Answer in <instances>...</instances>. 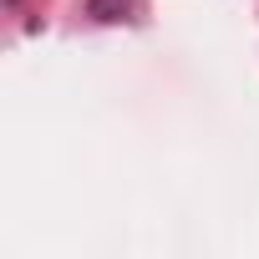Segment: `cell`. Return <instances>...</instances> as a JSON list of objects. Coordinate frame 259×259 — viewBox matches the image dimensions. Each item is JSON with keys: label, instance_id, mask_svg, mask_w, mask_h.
I'll return each instance as SVG.
<instances>
[{"label": "cell", "instance_id": "cell-1", "mask_svg": "<svg viewBox=\"0 0 259 259\" xmlns=\"http://www.w3.org/2000/svg\"><path fill=\"white\" fill-rule=\"evenodd\" d=\"M127 6H133V0H87V16L92 21H122Z\"/></svg>", "mask_w": 259, "mask_h": 259}]
</instances>
